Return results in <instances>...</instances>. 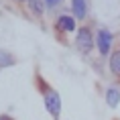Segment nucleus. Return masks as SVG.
<instances>
[{
  "mask_svg": "<svg viewBox=\"0 0 120 120\" xmlns=\"http://www.w3.org/2000/svg\"><path fill=\"white\" fill-rule=\"evenodd\" d=\"M43 90H45V106H47V110L51 112V116H59L61 114V98H59V94L49 86H43Z\"/></svg>",
  "mask_w": 120,
  "mask_h": 120,
  "instance_id": "nucleus-1",
  "label": "nucleus"
},
{
  "mask_svg": "<svg viewBox=\"0 0 120 120\" xmlns=\"http://www.w3.org/2000/svg\"><path fill=\"white\" fill-rule=\"evenodd\" d=\"M75 43H77V47H79V51H83V53L92 51L94 39H92V33H90V29H79V31H77Z\"/></svg>",
  "mask_w": 120,
  "mask_h": 120,
  "instance_id": "nucleus-2",
  "label": "nucleus"
},
{
  "mask_svg": "<svg viewBox=\"0 0 120 120\" xmlns=\"http://www.w3.org/2000/svg\"><path fill=\"white\" fill-rule=\"evenodd\" d=\"M110 45H112V33H108L106 29L98 31V47H100V53H102V55H108Z\"/></svg>",
  "mask_w": 120,
  "mask_h": 120,
  "instance_id": "nucleus-3",
  "label": "nucleus"
},
{
  "mask_svg": "<svg viewBox=\"0 0 120 120\" xmlns=\"http://www.w3.org/2000/svg\"><path fill=\"white\" fill-rule=\"evenodd\" d=\"M106 102H108V106H110V108H116V106H118V102H120V92L116 88H108Z\"/></svg>",
  "mask_w": 120,
  "mask_h": 120,
  "instance_id": "nucleus-4",
  "label": "nucleus"
},
{
  "mask_svg": "<svg viewBox=\"0 0 120 120\" xmlns=\"http://www.w3.org/2000/svg\"><path fill=\"white\" fill-rule=\"evenodd\" d=\"M71 8L75 12V19H83L86 16V0H71Z\"/></svg>",
  "mask_w": 120,
  "mask_h": 120,
  "instance_id": "nucleus-5",
  "label": "nucleus"
},
{
  "mask_svg": "<svg viewBox=\"0 0 120 120\" xmlns=\"http://www.w3.org/2000/svg\"><path fill=\"white\" fill-rule=\"evenodd\" d=\"M59 26H63L67 33H71V31H75V20L71 16H67V14H61L59 16Z\"/></svg>",
  "mask_w": 120,
  "mask_h": 120,
  "instance_id": "nucleus-6",
  "label": "nucleus"
},
{
  "mask_svg": "<svg viewBox=\"0 0 120 120\" xmlns=\"http://www.w3.org/2000/svg\"><path fill=\"white\" fill-rule=\"evenodd\" d=\"M110 69H112V73L120 75V51L112 53V57H110Z\"/></svg>",
  "mask_w": 120,
  "mask_h": 120,
  "instance_id": "nucleus-7",
  "label": "nucleus"
},
{
  "mask_svg": "<svg viewBox=\"0 0 120 120\" xmlns=\"http://www.w3.org/2000/svg\"><path fill=\"white\" fill-rule=\"evenodd\" d=\"M12 63H14V57L10 53H6L4 49H0V65L2 67H10Z\"/></svg>",
  "mask_w": 120,
  "mask_h": 120,
  "instance_id": "nucleus-8",
  "label": "nucleus"
},
{
  "mask_svg": "<svg viewBox=\"0 0 120 120\" xmlns=\"http://www.w3.org/2000/svg\"><path fill=\"white\" fill-rule=\"evenodd\" d=\"M29 4H31V8H33L35 14H43V8H45L43 0H29Z\"/></svg>",
  "mask_w": 120,
  "mask_h": 120,
  "instance_id": "nucleus-9",
  "label": "nucleus"
},
{
  "mask_svg": "<svg viewBox=\"0 0 120 120\" xmlns=\"http://www.w3.org/2000/svg\"><path fill=\"white\" fill-rule=\"evenodd\" d=\"M47 2H49V4H51V6H55V4H57V2H61V0H47Z\"/></svg>",
  "mask_w": 120,
  "mask_h": 120,
  "instance_id": "nucleus-10",
  "label": "nucleus"
}]
</instances>
